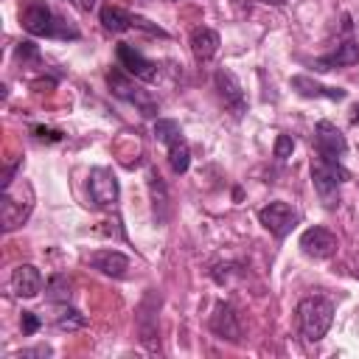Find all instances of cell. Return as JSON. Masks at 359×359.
<instances>
[{
    "mask_svg": "<svg viewBox=\"0 0 359 359\" xmlns=\"http://www.w3.org/2000/svg\"><path fill=\"white\" fill-rule=\"evenodd\" d=\"M20 22L34 36H62V39H67V36L76 39L79 36V31L70 28L62 17H56L45 0H25L22 8H20Z\"/></svg>",
    "mask_w": 359,
    "mask_h": 359,
    "instance_id": "obj_1",
    "label": "cell"
},
{
    "mask_svg": "<svg viewBox=\"0 0 359 359\" xmlns=\"http://www.w3.org/2000/svg\"><path fill=\"white\" fill-rule=\"evenodd\" d=\"M334 323V303L314 294L297 303V328L309 342H320Z\"/></svg>",
    "mask_w": 359,
    "mask_h": 359,
    "instance_id": "obj_2",
    "label": "cell"
},
{
    "mask_svg": "<svg viewBox=\"0 0 359 359\" xmlns=\"http://www.w3.org/2000/svg\"><path fill=\"white\" fill-rule=\"evenodd\" d=\"M34 210V188L25 180H17L3 185V196H0V219H3V230L11 233L17 230Z\"/></svg>",
    "mask_w": 359,
    "mask_h": 359,
    "instance_id": "obj_3",
    "label": "cell"
},
{
    "mask_svg": "<svg viewBox=\"0 0 359 359\" xmlns=\"http://www.w3.org/2000/svg\"><path fill=\"white\" fill-rule=\"evenodd\" d=\"M345 180H348V171L339 165V160H325V157L317 154V160L311 163V182H314L320 199H323L328 208L337 205V199H339V196H337V188H339Z\"/></svg>",
    "mask_w": 359,
    "mask_h": 359,
    "instance_id": "obj_4",
    "label": "cell"
},
{
    "mask_svg": "<svg viewBox=\"0 0 359 359\" xmlns=\"http://www.w3.org/2000/svg\"><path fill=\"white\" fill-rule=\"evenodd\" d=\"M107 84H109V90L118 95V98H123V101H129V104H135L143 115H149V118H154L157 115V101L146 93V90H140L132 79H129V73L118 65V67H112L109 73H107Z\"/></svg>",
    "mask_w": 359,
    "mask_h": 359,
    "instance_id": "obj_5",
    "label": "cell"
},
{
    "mask_svg": "<svg viewBox=\"0 0 359 359\" xmlns=\"http://www.w3.org/2000/svg\"><path fill=\"white\" fill-rule=\"evenodd\" d=\"M258 222H261L264 230H269L275 238H286V236L297 227L300 216H297V210H294L289 202L275 199V202H269V205H264V208L258 210Z\"/></svg>",
    "mask_w": 359,
    "mask_h": 359,
    "instance_id": "obj_6",
    "label": "cell"
},
{
    "mask_svg": "<svg viewBox=\"0 0 359 359\" xmlns=\"http://www.w3.org/2000/svg\"><path fill=\"white\" fill-rule=\"evenodd\" d=\"M87 191H90V199L95 208H112L121 196V188H118V177L112 174V168H90V177H87Z\"/></svg>",
    "mask_w": 359,
    "mask_h": 359,
    "instance_id": "obj_7",
    "label": "cell"
},
{
    "mask_svg": "<svg viewBox=\"0 0 359 359\" xmlns=\"http://www.w3.org/2000/svg\"><path fill=\"white\" fill-rule=\"evenodd\" d=\"M213 84H216L219 98L224 101V107H227L236 118H241V115L247 112V98H244L241 81L236 79V73H233V70H227V67H219V70H216V76H213Z\"/></svg>",
    "mask_w": 359,
    "mask_h": 359,
    "instance_id": "obj_8",
    "label": "cell"
},
{
    "mask_svg": "<svg viewBox=\"0 0 359 359\" xmlns=\"http://www.w3.org/2000/svg\"><path fill=\"white\" fill-rule=\"evenodd\" d=\"M314 149L325 160H339L348 151V140L331 121H317L314 123Z\"/></svg>",
    "mask_w": 359,
    "mask_h": 359,
    "instance_id": "obj_9",
    "label": "cell"
},
{
    "mask_svg": "<svg viewBox=\"0 0 359 359\" xmlns=\"http://www.w3.org/2000/svg\"><path fill=\"white\" fill-rule=\"evenodd\" d=\"M115 56H118V65H121L129 76H135V79H140V81H154V79H157V65H154L151 59H146L135 45L121 42V45L115 48Z\"/></svg>",
    "mask_w": 359,
    "mask_h": 359,
    "instance_id": "obj_10",
    "label": "cell"
},
{
    "mask_svg": "<svg viewBox=\"0 0 359 359\" xmlns=\"http://www.w3.org/2000/svg\"><path fill=\"white\" fill-rule=\"evenodd\" d=\"M337 247H339L337 236H334L328 227H320V224L303 230V236H300V250H303L309 258H317V261L331 258V255L337 252Z\"/></svg>",
    "mask_w": 359,
    "mask_h": 359,
    "instance_id": "obj_11",
    "label": "cell"
},
{
    "mask_svg": "<svg viewBox=\"0 0 359 359\" xmlns=\"http://www.w3.org/2000/svg\"><path fill=\"white\" fill-rule=\"evenodd\" d=\"M210 331L219 339L241 342V323H238V314H236V309L230 303H216V309L210 314Z\"/></svg>",
    "mask_w": 359,
    "mask_h": 359,
    "instance_id": "obj_12",
    "label": "cell"
},
{
    "mask_svg": "<svg viewBox=\"0 0 359 359\" xmlns=\"http://www.w3.org/2000/svg\"><path fill=\"white\" fill-rule=\"evenodd\" d=\"M8 286L17 297H36L42 292V272L34 264H20L11 269Z\"/></svg>",
    "mask_w": 359,
    "mask_h": 359,
    "instance_id": "obj_13",
    "label": "cell"
},
{
    "mask_svg": "<svg viewBox=\"0 0 359 359\" xmlns=\"http://www.w3.org/2000/svg\"><path fill=\"white\" fill-rule=\"evenodd\" d=\"M87 264L93 269H98L101 275H109V278H123L126 269H129V258L118 250H98L87 258Z\"/></svg>",
    "mask_w": 359,
    "mask_h": 359,
    "instance_id": "obj_14",
    "label": "cell"
},
{
    "mask_svg": "<svg viewBox=\"0 0 359 359\" xmlns=\"http://www.w3.org/2000/svg\"><path fill=\"white\" fill-rule=\"evenodd\" d=\"M219 45H222V39L213 28L199 25V28L191 31V53H194L196 62H210L219 53Z\"/></svg>",
    "mask_w": 359,
    "mask_h": 359,
    "instance_id": "obj_15",
    "label": "cell"
},
{
    "mask_svg": "<svg viewBox=\"0 0 359 359\" xmlns=\"http://www.w3.org/2000/svg\"><path fill=\"white\" fill-rule=\"evenodd\" d=\"M292 90L303 98H331V101H342L348 93L342 87H328L314 81L311 76H292Z\"/></svg>",
    "mask_w": 359,
    "mask_h": 359,
    "instance_id": "obj_16",
    "label": "cell"
},
{
    "mask_svg": "<svg viewBox=\"0 0 359 359\" xmlns=\"http://www.w3.org/2000/svg\"><path fill=\"white\" fill-rule=\"evenodd\" d=\"M356 62H359V42L348 39V42L337 45V50H331V53L314 59V67H317V70H337V67H351V65H356Z\"/></svg>",
    "mask_w": 359,
    "mask_h": 359,
    "instance_id": "obj_17",
    "label": "cell"
},
{
    "mask_svg": "<svg viewBox=\"0 0 359 359\" xmlns=\"http://www.w3.org/2000/svg\"><path fill=\"white\" fill-rule=\"evenodd\" d=\"M101 22H104V28H107V31L121 34V31L135 28V14L123 11L121 6H104V8H101Z\"/></svg>",
    "mask_w": 359,
    "mask_h": 359,
    "instance_id": "obj_18",
    "label": "cell"
},
{
    "mask_svg": "<svg viewBox=\"0 0 359 359\" xmlns=\"http://www.w3.org/2000/svg\"><path fill=\"white\" fill-rule=\"evenodd\" d=\"M168 163H171V171H174V174H185V171H188V165H191V151H188V143H185L182 135L168 143Z\"/></svg>",
    "mask_w": 359,
    "mask_h": 359,
    "instance_id": "obj_19",
    "label": "cell"
},
{
    "mask_svg": "<svg viewBox=\"0 0 359 359\" xmlns=\"http://www.w3.org/2000/svg\"><path fill=\"white\" fill-rule=\"evenodd\" d=\"M70 278L67 275H53L50 280H48V300H53V303H67L70 300Z\"/></svg>",
    "mask_w": 359,
    "mask_h": 359,
    "instance_id": "obj_20",
    "label": "cell"
},
{
    "mask_svg": "<svg viewBox=\"0 0 359 359\" xmlns=\"http://www.w3.org/2000/svg\"><path fill=\"white\" fill-rule=\"evenodd\" d=\"M56 325H59L62 331H76V328H84V325H87V317H84L81 311L65 306V309L56 314Z\"/></svg>",
    "mask_w": 359,
    "mask_h": 359,
    "instance_id": "obj_21",
    "label": "cell"
},
{
    "mask_svg": "<svg viewBox=\"0 0 359 359\" xmlns=\"http://www.w3.org/2000/svg\"><path fill=\"white\" fill-rule=\"evenodd\" d=\"M182 135V129H180V123L177 121H168V118H157L154 121V137L160 140V143H171L174 137H180Z\"/></svg>",
    "mask_w": 359,
    "mask_h": 359,
    "instance_id": "obj_22",
    "label": "cell"
},
{
    "mask_svg": "<svg viewBox=\"0 0 359 359\" xmlns=\"http://www.w3.org/2000/svg\"><path fill=\"white\" fill-rule=\"evenodd\" d=\"M292 151H294L292 135H278V137H275V157H278V160H286V157H292Z\"/></svg>",
    "mask_w": 359,
    "mask_h": 359,
    "instance_id": "obj_23",
    "label": "cell"
},
{
    "mask_svg": "<svg viewBox=\"0 0 359 359\" xmlns=\"http://www.w3.org/2000/svg\"><path fill=\"white\" fill-rule=\"evenodd\" d=\"M20 323H22V334H25V337L36 334V331H39V325H42V320H39V317H36L34 311H22Z\"/></svg>",
    "mask_w": 359,
    "mask_h": 359,
    "instance_id": "obj_24",
    "label": "cell"
},
{
    "mask_svg": "<svg viewBox=\"0 0 359 359\" xmlns=\"http://www.w3.org/2000/svg\"><path fill=\"white\" fill-rule=\"evenodd\" d=\"M17 56H20V59H28V56H31V59H36V56H39V50L34 48V42H20Z\"/></svg>",
    "mask_w": 359,
    "mask_h": 359,
    "instance_id": "obj_25",
    "label": "cell"
},
{
    "mask_svg": "<svg viewBox=\"0 0 359 359\" xmlns=\"http://www.w3.org/2000/svg\"><path fill=\"white\" fill-rule=\"evenodd\" d=\"M34 135L39 137V140H62V132H56V129H45V126H34Z\"/></svg>",
    "mask_w": 359,
    "mask_h": 359,
    "instance_id": "obj_26",
    "label": "cell"
},
{
    "mask_svg": "<svg viewBox=\"0 0 359 359\" xmlns=\"http://www.w3.org/2000/svg\"><path fill=\"white\" fill-rule=\"evenodd\" d=\"M351 123H359V104H356L353 112H351Z\"/></svg>",
    "mask_w": 359,
    "mask_h": 359,
    "instance_id": "obj_27",
    "label": "cell"
},
{
    "mask_svg": "<svg viewBox=\"0 0 359 359\" xmlns=\"http://www.w3.org/2000/svg\"><path fill=\"white\" fill-rule=\"evenodd\" d=\"M266 3H286V0H266Z\"/></svg>",
    "mask_w": 359,
    "mask_h": 359,
    "instance_id": "obj_28",
    "label": "cell"
}]
</instances>
